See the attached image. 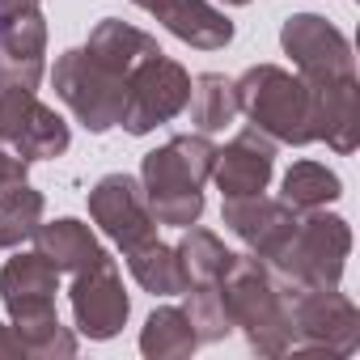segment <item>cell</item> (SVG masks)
<instances>
[{"instance_id":"obj_8","label":"cell","mask_w":360,"mask_h":360,"mask_svg":"<svg viewBox=\"0 0 360 360\" xmlns=\"http://www.w3.org/2000/svg\"><path fill=\"white\" fill-rule=\"evenodd\" d=\"M191 98V72L165 51H153L148 60H140L127 72V98H123V115L119 127L127 136H148L161 123L178 119L187 110Z\"/></svg>"},{"instance_id":"obj_2","label":"cell","mask_w":360,"mask_h":360,"mask_svg":"<svg viewBox=\"0 0 360 360\" xmlns=\"http://www.w3.org/2000/svg\"><path fill=\"white\" fill-rule=\"evenodd\" d=\"M217 144L204 131H178L161 148L144 153L140 161V187L157 225L187 229L204 217V183L212 178Z\"/></svg>"},{"instance_id":"obj_29","label":"cell","mask_w":360,"mask_h":360,"mask_svg":"<svg viewBox=\"0 0 360 360\" xmlns=\"http://www.w3.org/2000/svg\"><path fill=\"white\" fill-rule=\"evenodd\" d=\"M131 5H136V9H144V13H153V18H157V13H161V9H165V5H169V0H131Z\"/></svg>"},{"instance_id":"obj_14","label":"cell","mask_w":360,"mask_h":360,"mask_svg":"<svg viewBox=\"0 0 360 360\" xmlns=\"http://www.w3.org/2000/svg\"><path fill=\"white\" fill-rule=\"evenodd\" d=\"M276 174V140H267L259 127H242L225 148H217L212 161V183L225 200L263 195Z\"/></svg>"},{"instance_id":"obj_7","label":"cell","mask_w":360,"mask_h":360,"mask_svg":"<svg viewBox=\"0 0 360 360\" xmlns=\"http://www.w3.org/2000/svg\"><path fill=\"white\" fill-rule=\"evenodd\" d=\"M288 301V326L292 347L288 352H326V356H352L360 347V309L347 292L335 288H292Z\"/></svg>"},{"instance_id":"obj_13","label":"cell","mask_w":360,"mask_h":360,"mask_svg":"<svg viewBox=\"0 0 360 360\" xmlns=\"http://www.w3.org/2000/svg\"><path fill=\"white\" fill-rule=\"evenodd\" d=\"M47 72V18L39 0L13 9L0 26V89H39Z\"/></svg>"},{"instance_id":"obj_26","label":"cell","mask_w":360,"mask_h":360,"mask_svg":"<svg viewBox=\"0 0 360 360\" xmlns=\"http://www.w3.org/2000/svg\"><path fill=\"white\" fill-rule=\"evenodd\" d=\"M183 309L200 335V343H221L233 335V322H229V309H225V297H221V284H195L183 292Z\"/></svg>"},{"instance_id":"obj_28","label":"cell","mask_w":360,"mask_h":360,"mask_svg":"<svg viewBox=\"0 0 360 360\" xmlns=\"http://www.w3.org/2000/svg\"><path fill=\"white\" fill-rule=\"evenodd\" d=\"M22 356H26V347L18 339L13 322H0V360H22Z\"/></svg>"},{"instance_id":"obj_23","label":"cell","mask_w":360,"mask_h":360,"mask_svg":"<svg viewBox=\"0 0 360 360\" xmlns=\"http://www.w3.org/2000/svg\"><path fill=\"white\" fill-rule=\"evenodd\" d=\"M174 250H178V263H183L187 288H195V284H221V276H225V267H229V259H233V250H229L212 229H200V225H187ZM187 288H183V292H187Z\"/></svg>"},{"instance_id":"obj_1","label":"cell","mask_w":360,"mask_h":360,"mask_svg":"<svg viewBox=\"0 0 360 360\" xmlns=\"http://www.w3.org/2000/svg\"><path fill=\"white\" fill-rule=\"evenodd\" d=\"M56 292H60V271L39 250L26 255L18 246V255L0 267V301H5L9 322L30 360H64L77 352V330L60 322Z\"/></svg>"},{"instance_id":"obj_4","label":"cell","mask_w":360,"mask_h":360,"mask_svg":"<svg viewBox=\"0 0 360 360\" xmlns=\"http://www.w3.org/2000/svg\"><path fill=\"white\" fill-rule=\"evenodd\" d=\"M221 297L229 309L233 330L246 335V347L255 356H284L292 347V326H288V301L263 259L233 255L225 276H221Z\"/></svg>"},{"instance_id":"obj_19","label":"cell","mask_w":360,"mask_h":360,"mask_svg":"<svg viewBox=\"0 0 360 360\" xmlns=\"http://www.w3.org/2000/svg\"><path fill=\"white\" fill-rule=\"evenodd\" d=\"M102 64H110L115 72H131L140 60H148L153 51H161L157 47V39L153 34H144L140 26H131V22H123V18H102L94 30H89V43H85Z\"/></svg>"},{"instance_id":"obj_5","label":"cell","mask_w":360,"mask_h":360,"mask_svg":"<svg viewBox=\"0 0 360 360\" xmlns=\"http://www.w3.org/2000/svg\"><path fill=\"white\" fill-rule=\"evenodd\" d=\"M233 98L238 115H246L250 127H259L267 140L292 148L314 144V94L297 72L280 64H250L233 81Z\"/></svg>"},{"instance_id":"obj_18","label":"cell","mask_w":360,"mask_h":360,"mask_svg":"<svg viewBox=\"0 0 360 360\" xmlns=\"http://www.w3.org/2000/svg\"><path fill=\"white\" fill-rule=\"evenodd\" d=\"M157 22L195 51H221L233 43V22L212 5V0H169L157 13Z\"/></svg>"},{"instance_id":"obj_24","label":"cell","mask_w":360,"mask_h":360,"mask_svg":"<svg viewBox=\"0 0 360 360\" xmlns=\"http://www.w3.org/2000/svg\"><path fill=\"white\" fill-rule=\"evenodd\" d=\"M187 115L191 127L204 136L225 131L238 119V98H233V81L225 72H200L191 81V98H187Z\"/></svg>"},{"instance_id":"obj_22","label":"cell","mask_w":360,"mask_h":360,"mask_svg":"<svg viewBox=\"0 0 360 360\" xmlns=\"http://www.w3.org/2000/svg\"><path fill=\"white\" fill-rule=\"evenodd\" d=\"M343 195V178L322 165V161H292L284 183H280V200L292 208V212H314V208H326Z\"/></svg>"},{"instance_id":"obj_12","label":"cell","mask_w":360,"mask_h":360,"mask_svg":"<svg viewBox=\"0 0 360 360\" xmlns=\"http://www.w3.org/2000/svg\"><path fill=\"white\" fill-rule=\"evenodd\" d=\"M89 217L119 250H131V246L157 238V217L148 208L140 178H131V174H102L98 178L89 191Z\"/></svg>"},{"instance_id":"obj_10","label":"cell","mask_w":360,"mask_h":360,"mask_svg":"<svg viewBox=\"0 0 360 360\" xmlns=\"http://www.w3.org/2000/svg\"><path fill=\"white\" fill-rule=\"evenodd\" d=\"M280 47L292 60L301 81H330V77H352L356 72V56L347 34L326 22L322 13H292L280 26Z\"/></svg>"},{"instance_id":"obj_27","label":"cell","mask_w":360,"mask_h":360,"mask_svg":"<svg viewBox=\"0 0 360 360\" xmlns=\"http://www.w3.org/2000/svg\"><path fill=\"white\" fill-rule=\"evenodd\" d=\"M18 183H30V161H22L13 148L0 144V195L13 191Z\"/></svg>"},{"instance_id":"obj_11","label":"cell","mask_w":360,"mask_h":360,"mask_svg":"<svg viewBox=\"0 0 360 360\" xmlns=\"http://www.w3.org/2000/svg\"><path fill=\"white\" fill-rule=\"evenodd\" d=\"M68 305H72V322L85 339H94V343L115 339L131 318V297L123 288L115 259H102V263L77 271L72 288H68Z\"/></svg>"},{"instance_id":"obj_21","label":"cell","mask_w":360,"mask_h":360,"mask_svg":"<svg viewBox=\"0 0 360 360\" xmlns=\"http://www.w3.org/2000/svg\"><path fill=\"white\" fill-rule=\"evenodd\" d=\"M200 347V335L183 305H157L140 326V352L148 360H183Z\"/></svg>"},{"instance_id":"obj_16","label":"cell","mask_w":360,"mask_h":360,"mask_svg":"<svg viewBox=\"0 0 360 360\" xmlns=\"http://www.w3.org/2000/svg\"><path fill=\"white\" fill-rule=\"evenodd\" d=\"M314 94V140L335 148L339 157L356 153L360 144V81L352 77H330V81H309Z\"/></svg>"},{"instance_id":"obj_31","label":"cell","mask_w":360,"mask_h":360,"mask_svg":"<svg viewBox=\"0 0 360 360\" xmlns=\"http://www.w3.org/2000/svg\"><path fill=\"white\" fill-rule=\"evenodd\" d=\"M225 5H250V0H225Z\"/></svg>"},{"instance_id":"obj_9","label":"cell","mask_w":360,"mask_h":360,"mask_svg":"<svg viewBox=\"0 0 360 360\" xmlns=\"http://www.w3.org/2000/svg\"><path fill=\"white\" fill-rule=\"evenodd\" d=\"M0 144L13 148L22 161H56L68 153L72 131L68 123L56 115V106H47L34 89H0Z\"/></svg>"},{"instance_id":"obj_30","label":"cell","mask_w":360,"mask_h":360,"mask_svg":"<svg viewBox=\"0 0 360 360\" xmlns=\"http://www.w3.org/2000/svg\"><path fill=\"white\" fill-rule=\"evenodd\" d=\"M22 5H30V0H0V26H5V18H9L13 9H22Z\"/></svg>"},{"instance_id":"obj_3","label":"cell","mask_w":360,"mask_h":360,"mask_svg":"<svg viewBox=\"0 0 360 360\" xmlns=\"http://www.w3.org/2000/svg\"><path fill=\"white\" fill-rule=\"evenodd\" d=\"M347 255H352V225L326 208H314V212H297L292 233L284 238V246L263 267L271 271L280 292L335 288L343 280Z\"/></svg>"},{"instance_id":"obj_6","label":"cell","mask_w":360,"mask_h":360,"mask_svg":"<svg viewBox=\"0 0 360 360\" xmlns=\"http://www.w3.org/2000/svg\"><path fill=\"white\" fill-rule=\"evenodd\" d=\"M51 85L56 98L77 115V123L94 136L119 127L123 115V98H127V77L115 72L110 64H102L89 47H68L56 56L51 68Z\"/></svg>"},{"instance_id":"obj_15","label":"cell","mask_w":360,"mask_h":360,"mask_svg":"<svg viewBox=\"0 0 360 360\" xmlns=\"http://www.w3.org/2000/svg\"><path fill=\"white\" fill-rule=\"evenodd\" d=\"M221 221L225 229L255 255V259H271L284 238L292 233L297 225V212L284 204V200H271V195H246V200H225L221 208Z\"/></svg>"},{"instance_id":"obj_17","label":"cell","mask_w":360,"mask_h":360,"mask_svg":"<svg viewBox=\"0 0 360 360\" xmlns=\"http://www.w3.org/2000/svg\"><path fill=\"white\" fill-rule=\"evenodd\" d=\"M30 242H34V250H39L60 276H77V271H85V267H94V263H102V259H110V255L102 250V242L94 238V229H89L85 221H77V217L43 221Z\"/></svg>"},{"instance_id":"obj_20","label":"cell","mask_w":360,"mask_h":360,"mask_svg":"<svg viewBox=\"0 0 360 360\" xmlns=\"http://www.w3.org/2000/svg\"><path fill=\"white\" fill-rule=\"evenodd\" d=\"M123 259H127L131 280H136L144 292H153V297H183V288H187L183 263H178V250L165 246L161 238H148V242L123 250Z\"/></svg>"},{"instance_id":"obj_25","label":"cell","mask_w":360,"mask_h":360,"mask_svg":"<svg viewBox=\"0 0 360 360\" xmlns=\"http://www.w3.org/2000/svg\"><path fill=\"white\" fill-rule=\"evenodd\" d=\"M43 212H47V200L30 183H18L13 191H5L0 195V246L5 250L26 246L34 229L43 225Z\"/></svg>"}]
</instances>
